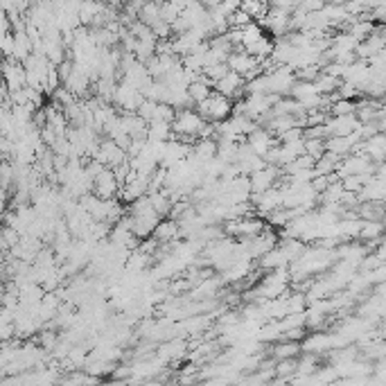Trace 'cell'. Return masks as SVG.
<instances>
[{
    "instance_id": "6da1fadb",
    "label": "cell",
    "mask_w": 386,
    "mask_h": 386,
    "mask_svg": "<svg viewBox=\"0 0 386 386\" xmlns=\"http://www.w3.org/2000/svg\"><path fill=\"white\" fill-rule=\"evenodd\" d=\"M208 120L201 115L199 111H192V109H181L177 111L175 120H172V127H175V138L183 140V142H190L195 138H201V131L206 129Z\"/></svg>"
},
{
    "instance_id": "7a4b0ae2",
    "label": "cell",
    "mask_w": 386,
    "mask_h": 386,
    "mask_svg": "<svg viewBox=\"0 0 386 386\" xmlns=\"http://www.w3.org/2000/svg\"><path fill=\"white\" fill-rule=\"evenodd\" d=\"M233 102H230V98H226V95L221 93H212L210 98H206L204 102L197 104V111L204 115V118L208 122H221V120H228L230 115H233Z\"/></svg>"
},
{
    "instance_id": "3957f363",
    "label": "cell",
    "mask_w": 386,
    "mask_h": 386,
    "mask_svg": "<svg viewBox=\"0 0 386 386\" xmlns=\"http://www.w3.org/2000/svg\"><path fill=\"white\" fill-rule=\"evenodd\" d=\"M260 25H262L267 32H272V36L283 38V36H287V34H292V30H294L292 12H285V9L272 7V9L267 12V16L262 18V21H260Z\"/></svg>"
},
{
    "instance_id": "277c9868",
    "label": "cell",
    "mask_w": 386,
    "mask_h": 386,
    "mask_svg": "<svg viewBox=\"0 0 386 386\" xmlns=\"http://www.w3.org/2000/svg\"><path fill=\"white\" fill-rule=\"evenodd\" d=\"M129 224H131V230L136 233L140 239L154 235V230H156V226L161 224V215L154 208H147L142 212H129Z\"/></svg>"
},
{
    "instance_id": "5b68a950",
    "label": "cell",
    "mask_w": 386,
    "mask_h": 386,
    "mask_svg": "<svg viewBox=\"0 0 386 386\" xmlns=\"http://www.w3.org/2000/svg\"><path fill=\"white\" fill-rule=\"evenodd\" d=\"M120 188H122V183L113 168H104L100 175L93 179V192L102 199H113L115 195H120Z\"/></svg>"
},
{
    "instance_id": "8992f818",
    "label": "cell",
    "mask_w": 386,
    "mask_h": 386,
    "mask_svg": "<svg viewBox=\"0 0 386 386\" xmlns=\"http://www.w3.org/2000/svg\"><path fill=\"white\" fill-rule=\"evenodd\" d=\"M142 100H144V93L138 91L136 86H131L127 82H120L118 86H115L113 102H115V106H118V109H122V111H136Z\"/></svg>"
},
{
    "instance_id": "52a82bcc",
    "label": "cell",
    "mask_w": 386,
    "mask_h": 386,
    "mask_svg": "<svg viewBox=\"0 0 386 386\" xmlns=\"http://www.w3.org/2000/svg\"><path fill=\"white\" fill-rule=\"evenodd\" d=\"M127 156H129L127 149L120 147L118 142L109 138V140L100 142V149L93 158H98L100 163H104L106 168H118V165H122L124 161H127Z\"/></svg>"
},
{
    "instance_id": "ba28073f",
    "label": "cell",
    "mask_w": 386,
    "mask_h": 386,
    "mask_svg": "<svg viewBox=\"0 0 386 386\" xmlns=\"http://www.w3.org/2000/svg\"><path fill=\"white\" fill-rule=\"evenodd\" d=\"M215 91L226 95V98H239L246 91V80L235 70H228L221 80L215 84Z\"/></svg>"
},
{
    "instance_id": "9c48e42d",
    "label": "cell",
    "mask_w": 386,
    "mask_h": 386,
    "mask_svg": "<svg viewBox=\"0 0 386 386\" xmlns=\"http://www.w3.org/2000/svg\"><path fill=\"white\" fill-rule=\"evenodd\" d=\"M5 86L9 89V93L14 91H21L27 86V70H25V64L21 61H14L7 57V64H5Z\"/></svg>"
},
{
    "instance_id": "30bf717a",
    "label": "cell",
    "mask_w": 386,
    "mask_h": 386,
    "mask_svg": "<svg viewBox=\"0 0 386 386\" xmlns=\"http://www.w3.org/2000/svg\"><path fill=\"white\" fill-rule=\"evenodd\" d=\"M278 165H265L262 170H255V172H251L248 179H251V190H253V195L255 192H265L269 188H274L276 186V179H278Z\"/></svg>"
},
{
    "instance_id": "8fae6325",
    "label": "cell",
    "mask_w": 386,
    "mask_h": 386,
    "mask_svg": "<svg viewBox=\"0 0 386 386\" xmlns=\"http://www.w3.org/2000/svg\"><path fill=\"white\" fill-rule=\"evenodd\" d=\"M246 142L251 144V149H253V151L258 154V156H267V154L276 147L274 131H269V129H265V127H258L253 133H248Z\"/></svg>"
},
{
    "instance_id": "7c38bea8",
    "label": "cell",
    "mask_w": 386,
    "mask_h": 386,
    "mask_svg": "<svg viewBox=\"0 0 386 386\" xmlns=\"http://www.w3.org/2000/svg\"><path fill=\"white\" fill-rule=\"evenodd\" d=\"M188 93H190V100L195 104H199V102H204L206 98H210V95L215 93V84H212L206 75H199L195 82H190Z\"/></svg>"
},
{
    "instance_id": "4fadbf2b",
    "label": "cell",
    "mask_w": 386,
    "mask_h": 386,
    "mask_svg": "<svg viewBox=\"0 0 386 386\" xmlns=\"http://www.w3.org/2000/svg\"><path fill=\"white\" fill-rule=\"evenodd\" d=\"M154 237H156L161 244L177 242V239H181V224L175 219H165V221L161 219V224L154 230Z\"/></svg>"
},
{
    "instance_id": "5bb4252c",
    "label": "cell",
    "mask_w": 386,
    "mask_h": 386,
    "mask_svg": "<svg viewBox=\"0 0 386 386\" xmlns=\"http://www.w3.org/2000/svg\"><path fill=\"white\" fill-rule=\"evenodd\" d=\"M355 149H364L373 161L386 158V133H375V136L366 138L364 144H357Z\"/></svg>"
},
{
    "instance_id": "9a60e30c",
    "label": "cell",
    "mask_w": 386,
    "mask_h": 386,
    "mask_svg": "<svg viewBox=\"0 0 386 386\" xmlns=\"http://www.w3.org/2000/svg\"><path fill=\"white\" fill-rule=\"evenodd\" d=\"M287 265H289V260L283 253L281 246L272 248L269 253H265L262 258H260V269H265V272H274V269H281V267H287Z\"/></svg>"
},
{
    "instance_id": "2e32d148",
    "label": "cell",
    "mask_w": 386,
    "mask_h": 386,
    "mask_svg": "<svg viewBox=\"0 0 386 386\" xmlns=\"http://www.w3.org/2000/svg\"><path fill=\"white\" fill-rule=\"evenodd\" d=\"M175 138V127L170 120H151L149 122V140H172Z\"/></svg>"
},
{
    "instance_id": "e0dca14e",
    "label": "cell",
    "mask_w": 386,
    "mask_h": 386,
    "mask_svg": "<svg viewBox=\"0 0 386 386\" xmlns=\"http://www.w3.org/2000/svg\"><path fill=\"white\" fill-rule=\"evenodd\" d=\"M382 233H384L382 219H362V230H359L362 239H366V242H378Z\"/></svg>"
},
{
    "instance_id": "ac0fdd59",
    "label": "cell",
    "mask_w": 386,
    "mask_h": 386,
    "mask_svg": "<svg viewBox=\"0 0 386 386\" xmlns=\"http://www.w3.org/2000/svg\"><path fill=\"white\" fill-rule=\"evenodd\" d=\"M192 154L197 156V161L208 163L210 158L217 156V140L215 138H199V142L195 144Z\"/></svg>"
},
{
    "instance_id": "d6986e66",
    "label": "cell",
    "mask_w": 386,
    "mask_h": 386,
    "mask_svg": "<svg viewBox=\"0 0 386 386\" xmlns=\"http://www.w3.org/2000/svg\"><path fill=\"white\" fill-rule=\"evenodd\" d=\"M244 9V12L253 18V21H262V18L267 16V12L269 9H272V3H269V0H244L242 5H239Z\"/></svg>"
},
{
    "instance_id": "ffe728a7",
    "label": "cell",
    "mask_w": 386,
    "mask_h": 386,
    "mask_svg": "<svg viewBox=\"0 0 386 386\" xmlns=\"http://www.w3.org/2000/svg\"><path fill=\"white\" fill-rule=\"evenodd\" d=\"M301 348H303V346L298 343V341H294V339H285V341H281V343L274 346L272 355L276 357V359H289V357H298Z\"/></svg>"
},
{
    "instance_id": "44dd1931",
    "label": "cell",
    "mask_w": 386,
    "mask_h": 386,
    "mask_svg": "<svg viewBox=\"0 0 386 386\" xmlns=\"http://www.w3.org/2000/svg\"><path fill=\"white\" fill-rule=\"evenodd\" d=\"M314 86H316V91H318V95H330V93H334L336 89H339V77H334V75H330V73H321L314 80Z\"/></svg>"
},
{
    "instance_id": "7402d4cb",
    "label": "cell",
    "mask_w": 386,
    "mask_h": 386,
    "mask_svg": "<svg viewBox=\"0 0 386 386\" xmlns=\"http://www.w3.org/2000/svg\"><path fill=\"white\" fill-rule=\"evenodd\" d=\"M325 348H332V336L325 334H312L303 341V350L305 352H321Z\"/></svg>"
},
{
    "instance_id": "603a6c76",
    "label": "cell",
    "mask_w": 386,
    "mask_h": 386,
    "mask_svg": "<svg viewBox=\"0 0 386 386\" xmlns=\"http://www.w3.org/2000/svg\"><path fill=\"white\" fill-rule=\"evenodd\" d=\"M355 111H357L355 102L346 100V98H336V100L330 104V113H332V115H350V113H355Z\"/></svg>"
},
{
    "instance_id": "cb8c5ba5",
    "label": "cell",
    "mask_w": 386,
    "mask_h": 386,
    "mask_svg": "<svg viewBox=\"0 0 386 386\" xmlns=\"http://www.w3.org/2000/svg\"><path fill=\"white\" fill-rule=\"evenodd\" d=\"M305 154H310L312 158H321L325 154V140L323 138H305Z\"/></svg>"
},
{
    "instance_id": "d4e9b609",
    "label": "cell",
    "mask_w": 386,
    "mask_h": 386,
    "mask_svg": "<svg viewBox=\"0 0 386 386\" xmlns=\"http://www.w3.org/2000/svg\"><path fill=\"white\" fill-rule=\"evenodd\" d=\"M230 70V66H228V61L226 64H215V66H208V68H204V75L208 77V80L212 82V84H217L221 77H224L226 73Z\"/></svg>"
},
{
    "instance_id": "484cf974",
    "label": "cell",
    "mask_w": 386,
    "mask_h": 386,
    "mask_svg": "<svg viewBox=\"0 0 386 386\" xmlns=\"http://www.w3.org/2000/svg\"><path fill=\"white\" fill-rule=\"evenodd\" d=\"M366 357H369V359H386V339L373 341L366 346Z\"/></svg>"
},
{
    "instance_id": "4316f807",
    "label": "cell",
    "mask_w": 386,
    "mask_h": 386,
    "mask_svg": "<svg viewBox=\"0 0 386 386\" xmlns=\"http://www.w3.org/2000/svg\"><path fill=\"white\" fill-rule=\"evenodd\" d=\"M156 104H158L156 100H151V98H144V100L140 102V106H138V109H136V113H138V115H142V118L149 122V120L154 118V111H156Z\"/></svg>"
},
{
    "instance_id": "83f0119b",
    "label": "cell",
    "mask_w": 386,
    "mask_h": 386,
    "mask_svg": "<svg viewBox=\"0 0 386 386\" xmlns=\"http://www.w3.org/2000/svg\"><path fill=\"white\" fill-rule=\"evenodd\" d=\"M314 371H316V359L312 357V352H310L303 362H298V375H305V373L312 375Z\"/></svg>"
},
{
    "instance_id": "f1b7e54d",
    "label": "cell",
    "mask_w": 386,
    "mask_h": 386,
    "mask_svg": "<svg viewBox=\"0 0 386 386\" xmlns=\"http://www.w3.org/2000/svg\"><path fill=\"white\" fill-rule=\"evenodd\" d=\"M378 129L386 131V111H380V115H378Z\"/></svg>"
},
{
    "instance_id": "f546056e",
    "label": "cell",
    "mask_w": 386,
    "mask_h": 386,
    "mask_svg": "<svg viewBox=\"0 0 386 386\" xmlns=\"http://www.w3.org/2000/svg\"><path fill=\"white\" fill-rule=\"evenodd\" d=\"M172 5H177V7H181V9H186L188 5H192L195 0H170Z\"/></svg>"
},
{
    "instance_id": "4dcf8cb0",
    "label": "cell",
    "mask_w": 386,
    "mask_h": 386,
    "mask_svg": "<svg viewBox=\"0 0 386 386\" xmlns=\"http://www.w3.org/2000/svg\"><path fill=\"white\" fill-rule=\"evenodd\" d=\"M221 3H226L228 7H233V9H237L239 5H242V3H244V0H221Z\"/></svg>"
},
{
    "instance_id": "1f68e13d",
    "label": "cell",
    "mask_w": 386,
    "mask_h": 386,
    "mask_svg": "<svg viewBox=\"0 0 386 386\" xmlns=\"http://www.w3.org/2000/svg\"><path fill=\"white\" fill-rule=\"evenodd\" d=\"M327 3H332V5H348V3H352V0H327Z\"/></svg>"
},
{
    "instance_id": "d6a6232c",
    "label": "cell",
    "mask_w": 386,
    "mask_h": 386,
    "mask_svg": "<svg viewBox=\"0 0 386 386\" xmlns=\"http://www.w3.org/2000/svg\"><path fill=\"white\" fill-rule=\"evenodd\" d=\"M380 336H382V339H386V327H384V332H380Z\"/></svg>"
}]
</instances>
